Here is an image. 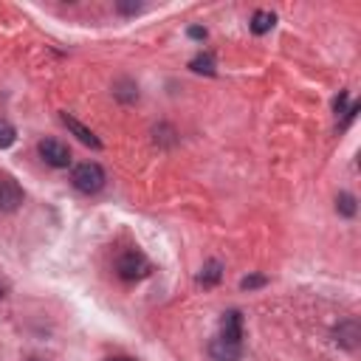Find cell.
Listing matches in <instances>:
<instances>
[{
    "instance_id": "obj_1",
    "label": "cell",
    "mask_w": 361,
    "mask_h": 361,
    "mask_svg": "<svg viewBox=\"0 0 361 361\" xmlns=\"http://www.w3.org/2000/svg\"><path fill=\"white\" fill-rule=\"evenodd\" d=\"M104 180H107L104 178V169L99 164H93V161H85V164L73 166V172H71V183L79 192H85V195H96L104 186Z\"/></svg>"
},
{
    "instance_id": "obj_2",
    "label": "cell",
    "mask_w": 361,
    "mask_h": 361,
    "mask_svg": "<svg viewBox=\"0 0 361 361\" xmlns=\"http://www.w3.org/2000/svg\"><path fill=\"white\" fill-rule=\"evenodd\" d=\"M116 274H118L124 282H135V279H141V276L149 274V262H147V257L138 254V251H124V254L116 259Z\"/></svg>"
},
{
    "instance_id": "obj_3",
    "label": "cell",
    "mask_w": 361,
    "mask_h": 361,
    "mask_svg": "<svg viewBox=\"0 0 361 361\" xmlns=\"http://www.w3.org/2000/svg\"><path fill=\"white\" fill-rule=\"evenodd\" d=\"M37 149H39V158H42L48 166H54V169H65V166L71 164V149H68L59 138H42V141L37 144Z\"/></svg>"
},
{
    "instance_id": "obj_4",
    "label": "cell",
    "mask_w": 361,
    "mask_h": 361,
    "mask_svg": "<svg viewBox=\"0 0 361 361\" xmlns=\"http://www.w3.org/2000/svg\"><path fill=\"white\" fill-rule=\"evenodd\" d=\"M220 338L243 344V313L240 310H228L220 319Z\"/></svg>"
},
{
    "instance_id": "obj_5",
    "label": "cell",
    "mask_w": 361,
    "mask_h": 361,
    "mask_svg": "<svg viewBox=\"0 0 361 361\" xmlns=\"http://www.w3.org/2000/svg\"><path fill=\"white\" fill-rule=\"evenodd\" d=\"M23 203V189L11 178H0V212H14Z\"/></svg>"
},
{
    "instance_id": "obj_6",
    "label": "cell",
    "mask_w": 361,
    "mask_h": 361,
    "mask_svg": "<svg viewBox=\"0 0 361 361\" xmlns=\"http://www.w3.org/2000/svg\"><path fill=\"white\" fill-rule=\"evenodd\" d=\"M209 353H212L214 361H240L243 344H234V341H226V338L217 336V338L209 344Z\"/></svg>"
},
{
    "instance_id": "obj_7",
    "label": "cell",
    "mask_w": 361,
    "mask_h": 361,
    "mask_svg": "<svg viewBox=\"0 0 361 361\" xmlns=\"http://www.w3.org/2000/svg\"><path fill=\"white\" fill-rule=\"evenodd\" d=\"M333 336H336V344H341V347H347V350H355V347H358V338H361L358 322H355V319L341 322V324L333 330Z\"/></svg>"
},
{
    "instance_id": "obj_8",
    "label": "cell",
    "mask_w": 361,
    "mask_h": 361,
    "mask_svg": "<svg viewBox=\"0 0 361 361\" xmlns=\"http://www.w3.org/2000/svg\"><path fill=\"white\" fill-rule=\"evenodd\" d=\"M59 118H62V124H65V127H68V130H71V133H73V135H76V138H79L85 147L102 149V141H99V138H96V135H93V133H90V130L82 124V121H76V118H73V116H68V113H62Z\"/></svg>"
},
{
    "instance_id": "obj_9",
    "label": "cell",
    "mask_w": 361,
    "mask_h": 361,
    "mask_svg": "<svg viewBox=\"0 0 361 361\" xmlns=\"http://www.w3.org/2000/svg\"><path fill=\"white\" fill-rule=\"evenodd\" d=\"M223 279V265L217 262V259H209L203 268H200V274H197V282L203 285V288H212V285H217Z\"/></svg>"
},
{
    "instance_id": "obj_10",
    "label": "cell",
    "mask_w": 361,
    "mask_h": 361,
    "mask_svg": "<svg viewBox=\"0 0 361 361\" xmlns=\"http://www.w3.org/2000/svg\"><path fill=\"white\" fill-rule=\"evenodd\" d=\"M274 23H276V17H274V11H265V8H259V11H254L251 14V31L254 34H268L271 28H274Z\"/></svg>"
},
{
    "instance_id": "obj_11",
    "label": "cell",
    "mask_w": 361,
    "mask_h": 361,
    "mask_svg": "<svg viewBox=\"0 0 361 361\" xmlns=\"http://www.w3.org/2000/svg\"><path fill=\"white\" fill-rule=\"evenodd\" d=\"M113 96L127 104V102H135V99H138V87H135V82H130V79H118V82L113 85Z\"/></svg>"
},
{
    "instance_id": "obj_12",
    "label": "cell",
    "mask_w": 361,
    "mask_h": 361,
    "mask_svg": "<svg viewBox=\"0 0 361 361\" xmlns=\"http://www.w3.org/2000/svg\"><path fill=\"white\" fill-rule=\"evenodd\" d=\"M189 68H192L195 73H206V76H214V56H212V54H197V56L189 62Z\"/></svg>"
},
{
    "instance_id": "obj_13",
    "label": "cell",
    "mask_w": 361,
    "mask_h": 361,
    "mask_svg": "<svg viewBox=\"0 0 361 361\" xmlns=\"http://www.w3.org/2000/svg\"><path fill=\"white\" fill-rule=\"evenodd\" d=\"M355 195H350V192H341L338 197H336V212L341 214V217H353L355 214Z\"/></svg>"
},
{
    "instance_id": "obj_14",
    "label": "cell",
    "mask_w": 361,
    "mask_h": 361,
    "mask_svg": "<svg viewBox=\"0 0 361 361\" xmlns=\"http://www.w3.org/2000/svg\"><path fill=\"white\" fill-rule=\"evenodd\" d=\"M14 141H17V130H14V124L6 121V118H0V149L11 147Z\"/></svg>"
},
{
    "instance_id": "obj_15",
    "label": "cell",
    "mask_w": 361,
    "mask_h": 361,
    "mask_svg": "<svg viewBox=\"0 0 361 361\" xmlns=\"http://www.w3.org/2000/svg\"><path fill=\"white\" fill-rule=\"evenodd\" d=\"M265 282H268L265 276H259V274H251V276H243V279H240V288H243V290H254V288H262Z\"/></svg>"
},
{
    "instance_id": "obj_16",
    "label": "cell",
    "mask_w": 361,
    "mask_h": 361,
    "mask_svg": "<svg viewBox=\"0 0 361 361\" xmlns=\"http://www.w3.org/2000/svg\"><path fill=\"white\" fill-rule=\"evenodd\" d=\"M116 8H118L121 14H135V11H141V3H130V0H121Z\"/></svg>"
},
{
    "instance_id": "obj_17",
    "label": "cell",
    "mask_w": 361,
    "mask_h": 361,
    "mask_svg": "<svg viewBox=\"0 0 361 361\" xmlns=\"http://www.w3.org/2000/svg\"><path fill=\"white\" fill-rule=\"evenodd\" d=\"M344 104H347V93L341 90V93L336 96V102H333V110H336V116H344V110H347Z\"/></svg>"
},
{
    "instance_id": "obj_18",
    "label": "cell",
    "mask_w": 361,
    "mask_h": 361,
    "mask_svg": "<svg viewBox=\"0 0 361 361\" xmlns=\"http://www.w3.org/2000/svg\"><path fill=\"white\" fill-rule=\"evenodd\" d=\"M189 37H192V39H206V28L192 25V28H189Z\"/></svg>"
},
{
    "instance_id": "obj_19",
    "label": "cell",
    "mask_w": 361,
    "mask_h": 361,
    "mask_svg": "<svg viewBox=\"0 0 361 361\" xmlns=\"http://www.w3.org/2000/svg\"><path fill=\"white\" fill-rule=\"evenodd\" d=\"M107 361H135V358H130V355H118V358H107Z\"/></svg>"
},
{
    "instance_id": "obj_20",
    "label": "cell",
    "mask_w": 361,
    "mask_h": 361,
    "mask_svg": "<svg viewBox=\"0 0 361 361\" xmlns=\"http://www.w3.org/2000/svg\"><path fill=\"white\" fill-rule=\"evenodd\" d=\"M28 361H42V358H28Z\"/></svg>"
},
{
    "instance_id": "obj_21",
    "label": "cell",
    "mask_w": 361,
    "mask_h": 361,
    "mask_svg": "<svg viewBox=\"0 0 361 361\" xmlns=\"http://www.w3.org/2000/svg\"><path fill=\"white\" fill-rule=\"evenodd\" d=\"M0 296H3V288H0Z\"/></svg>"
}]
</instances>
